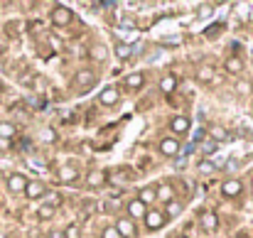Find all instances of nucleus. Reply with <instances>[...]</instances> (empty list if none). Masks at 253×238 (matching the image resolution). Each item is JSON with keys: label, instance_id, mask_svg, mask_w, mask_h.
Instances as JSON below:
<instances>
[{"label": "nucleus", "instance_id": "f257e3e1", "mask_svg": "<svg viewBox=\"0 0 253 238\" xmlns=\"http://www.w3.org/2000/svg\"><path fill=\"white\" fill-rule=\"evenodd\" d=\"M145 228L148 231H160L162 226H165V221H167V216H165V211H160V209H148V214H145Z\"/></svg>", "mask_w": 253, "mask_h": 238}, {"label": "nucleus", "instance_id": "f03ea898", "mask_svg": "<svg viewBox=\"0 0 253 238\" xmlns=\"http://www.w3.org/2000/svg\"><path fill=\"white\" fill-rule=\"evenodd\" d=\"M72 20H74V13H72L67 5H54V10H52V23H54L57 27H67V25H72Z\"/></svg>", "mask_w": 253, "mask_h": 238}, {"label": "nucleus", "instance_id": "7ed1b4c3", "mask_svg": "<svg viewBox=\"0 0 253 238\" xmlns=\"http://www.w3.org/2000/svg\"><path fill=\"white\" fill-rule=\"evenodd\" d=\"M116 231L121 233V238H138V226L128 216H123V218L116 221Z\"/></svg>", "mask_w": 253, "mask_h": 238}, {"label": "nucleus", "instance_id": "20e7f679", "mask_svg": "<svg viewBox=\"0 0 253 238\" xmlns=\"http://www.w3.org/2000/svg\"><path fill=\"white\" fill-rule=\"evenodd\" d=\"M126 211H128V218L130 221H135V218H145V214H148V206L135 196V199H130V201H126Z\"/></svg>", "mask_w": 253, "mask_h": 238}, {"label": "nucleus", "instance_id": "39448f33", "mask_svg": "<svg viewBox=\"0 0 253 238\" xmlns=\"http://www.w3.org/2000/svg\"><path fill=\"white\" fill-rule=\"evenodd\" d=\"M179 150H182V143H179L177 138H162V140H160V152H162L165 157H177Z\"/></svg>", "mask_w": 253, "mask_h": 238}, {"label": "nucleus", "instance_id": "423d86ee", "mask_svg": "<svg viewBox=\"0 0 253 238\" xmlns=\"http://www.w3.org/2000/svg\"><path fill=\"white\" fill-rule=\"evenodd\" d=\"M27 199H45V194H47V184L45 182H40V179H35V182H27V187H25V191H23Z\"/></svg>", "mask_w": 253, "mask_h": 238}, {"label": "nucleus", "instance_id": "0eeeda50", "mask_svg": "<svg viewBox=\"0 0 253 238\" xmlns=\"http://www.w3.org/2000/svg\"><path fill=\"white\" fill-rule=\"evenodd\" d=\"M199 226H202L206 233H214V231L219 228V216H216L211 209H206V211L199 214Z\"/></svg>", "mask_w": 253, "mask_h": 238}, {"label": "nucleus", "instance_id": "6e6552de", "mask_svg": "<svg viewBox=\"0 0 253 238\" xmlns=\"http://www.w3.org/2000/svg\"><path fill=\"white\" fill-rule=\"evenodd\" d=\"M221 194H224L226 199H238V196L243 194V184H241L238 179H226V182L221 184Z\"/></svg>", "mask_w": 253, "mask_h": 238}, {"label": "nucleus", "instance_id": "1a4fd4ad", "mask_svg": "<svg viewBox=\"0 0 253 238\" xmlns=\"http://www.w3.org/2000/svg\"><path fill=\"white\" fill-rule=\"evenodd\" d=\"M27 177L25 174H20V172H13L10 177H8V189L13 191V194H23L25 191V187H27Z\"/></svg>", "mask_w": 253, "mask_h": 238}, {"label": "nucleus", "instance_id": "9d476101", "mask_svg": "<svg viewBox=\"0 0 253 238\" xmlns=\"http://www.w3.org/2000/svg\"><path fill=\"white\" fill-rule=\"evenodd\" d=\"M189 128H192V123H189L187 116H175V118L170 120V130H172L175 135H187Z\"/></svg>", "mask_w": 253, "mask_h": 238}, {"label": "nucleus", "instance_id": "9b49d317", "mask_svg": "<svg viewBox=\"0 0 253 238\" xmlns=\"http://www.w3.org/2000/svg\"><path fill=\"white\" fill-rule=\"evenodd\" d=\"M123 86L130 89V91H140V89L145 86V74H143V71H133V74H128V76L123 79Z\"/></svg>", "mask_w": 253, "mask_h": 238}, {"label": "nucleus", "instance_id": "f8f14e48", "mask_svg": "<svg viewBox=\"0 0 253 238\" xmlns=\"http://www.w3.org/2000/svg\"><path fill=\"white\" fill-rule=\"evenodd\" d=\"M99 101H101L103 106H116V103L121 101V91H118L116 86H106V89L99 94Z\"/></svg>", "mask_w": 253, "mask_h": 238}, {"label": "nucleus", "instance_id": "ddd939ff", "mask_svg": "<svg viewBox=\"0 0 253 238\" xmlns=\"http://www.w3.org/2000/svg\"><path fill=\"white\" fill-rule=\"evenodd\" d=\"M94 81H96V71H91V69H81V71H76V76H74V86H79V89L91 86Z\"/></svg>", "mask_w": 253, "mask_h": 238}, {"label": "nucleus", "instance_id": "4468645a", "mask_svg": "<svg viewBox=\"0 0 253 238\" xmlns=\"http://www.w3.org/2000/svg\"><path fill=\"white\" fill-rule=\"evenodd\" d=\"M116 37H118L121 45H130V47H133V42L138 40V30H135V27H130V30L118 27V30H116Z\"/></svg>", "mask_w": 253, "mask_h": 238}, {"label": "nucleus", "instance_id": "2eb2a0df", "mask_svg": "<svg viewBox=\"0 0 253 238\" xmlns=\"http://www.w3.org/2000/svg\"><path fill=\"white\" fill-rule=\"evenodd\" d=\"M103 182H106V172H103V169H89V174H86V187L99 189Z\"/></svg>", "mask_w": 253, "mask_h": 238}, {"label": "nucleus", "instance_id": "dca6fc26", "mask_svg": "<svg viewBox=\"0 0 253 238\" xmlns=\"http://www.w3.org/2000/svg\"><path fill=\"white\" fill-rule=\"evenodd\" d=\"M155 194H157V201L170 204L175 199V187L172 184H160V187H155Z\"/></svg>", "mask_w": 253, "mask_h": 238}, {"label": "nucleus", "instance_id": "f3484780", "mask_svg": "<svg viewBox=\"0 0 253 238\" xmlns=\"http://www.w3.org/2000/svg\"><path fill=\"white\" fill-rule=\"evenodd\" d=\"M224 69H226L228 74H241V71H243V59H241V57H236V54H231V57H226Z\"/></svg>", "mask_w": 253, "mask_h": 238}, {"label": "nucleus", "instance_id": "a211bd4d", "mask_svg": "<svg viewBox=\"0 0 253 238\" xmlns=\"http://www.w3.org/2000/svg\"><path fill=\"white\" fill-rule=\"evenodd\" d=\"M18 135V125L10 123V120H3L0 123V140H13Z\"/></svg>", "mask_w": 253, "mask_h": 238}, {"label": "nucleus", "instance_id": "6ab92c4d", "mask_svg": "<svg viewBox=\"0 0 253 238\" xmlns=\"http://www.w3.org/2000/svg\"><path fill=\"white\" fill-rule=\"evenodd\" d=\"M177 89V76L175 74H165L162 79H160V91L162 94H172Z\"/></svg>", "mask_w": 253, "mask_h": 238}, {"label": "nucleus", "instance_id": "aec40b11", "mask_svg": "<svg viewBox=\"0 0 253 238\" xmlns=\"http://www.w3.org/2000/svg\"><path fill=\"white\" fill-rule=\"evenodd\" d=\"M138 199L145 204V206H150V204H155L157 201V194H155V187H143L140 189V194H138Z\"/></svg>", "mask_w": 253, "mask_h": 238}, {"label": "nucleus", "instance_id": "412c9836", "mask_svg": "<svg viewBox=\"0 0 253 238\" xmlns=\"http://www.w3.org/2000/svg\"><path fill=\"white\" fill-rule=\"evenodd\" d=\"M209 138H211L214 143H224V140H228V133H226L224 125H211V128H209Z\"/></svg>", "mask_w": 253, "mask_h": 238}, {"label": "nucleus", "instance_id": "4be33fe9", "mask_svg": "<svg viewBox=\"0 0 253 238\" xmlns=\"http://www.w3.org/2000/svg\"><path fill=\"white\" fill-rule=\"evenodd\" d=\"M113 54H116L121 62H126V59H130V54H133V47H130V45H121V42H118V45L113 47Z\"/></svg>", "mask_w": 253, "mask_h": 238}, {"label": "nucleus", "instance_id": "5701e85b", "mask_svg": "<svg viewBox=\"0 0 253 238\" xmlns=\"http://www.w3.org/2000/svg\"><path fill=\"white\" fill-rule=\"evenodd\" d=\"M197 81L211 84V81H214V69H211V67H199V69H197Z\"/></svg>", "mask_w": 253, "mask_h": 238}, {"label": "nucleus", "instance_id": "b1692460", "mask_svg": "<svg viewBox=\"0 0 253 238\" xmlns=\"http://www.w3.org/2000/svg\"><path fill=\"white\" fill-rule=\"evenodd\" d=\"M59 179H62V182H76V179H79V169H74V167H62V169H59Z\"/></svg>", "mask_w": 253, "mask_h": 238}, {"label": "nucleus", "instance_id": "393cba45", "mask_svg": "<svg viewBox=\"0 0 253 238\" xmlns=\"http://www.w3.org/2000/svg\"><path fill=\"white\" fill-rule=\"evenodd\" d=\"M165 209H167V214H165V216H179V214L184 211V204H182L179 199H172L170 204H165Z\"/></svg>", "mask_w": 253, "mask_h": 238}, {"label": "nucleus", "instance_id": "a878e982", "mask_svg": "<svg viewBox=\"0 0 253 238\" xmlns=\"http://www.w3.org/2000/svg\"><path fill=\"white\" fill-rule=\"evenodd\" d=\"M91 57H94V62H106L108 59V49L103 45H94L91 47Z\"/></svg>", "mask_w": 253, "mask_h": 238}, {"label": "nucleus", "instance_id": "bb28decb", "mask_svg": "<svg viewBox=\"0 0 253 238\" xmlns=\"http://www.w3.org/2000/svg\"><path fill=\"white\" fill-rule=\"evenodd\" d=\"M59 201H62V196H59L57 191H47V194H45V206L57 209V206H59Z\"/></svg>", "mask_w": 253, "mask_h": 238}, {"label": "nucleus", "instance_id": "cd10ccee", "mask_svg": "<svg viewBox=\"0 0 253 238\" xmlns=\"http://www.w3.org/2000/svg\"><path fill=\"white\" fill-rule=\"evenodd\" d=\"M54 211H57V209H52V206H45V204H42V206L37 209V216H40L42 221H50V218H54Z\"/></svg>", "mask_w": 253, "mask_h": 238}, {"label": "nucleus", "instance_id": "c85d7f7f", "mask_svg": "<svg viewBox=\"0 0 253 238\" xmlns=\"http://www.w3.org/2000/svg\"><path fill=\"white\" fill-rule=\"evenodd\" d=\"M50 47H52L54 52H64V42H62L57 35H52V37H50Z\"/></svg>", "mask_w": 253, "mask_h": 238}, {"label": "nucleus", "instance_id": "c756f323", "mask_svg": "<svg viewBox=\"0 0 253 238\" xmlns=\"http://www.w3.org/2000/svg\"><path fill=\"white\" fill-rule=\"evenodd\" d=\"M101 238H121V233L116 231V226H106V228L101 231Z\"/></svg>", "mask_w": 253, "mask_h": 238}, {"label": "nucleus", "instance_id": "7c9ffc66", "mask_svg": "<svg viewBox=\"0 0 253 238\" xmlns=\"http://www.w3.org/2000/svg\"><path fill=\"white\" fill-rule=\"evenodd\" d=\"M197 169H199V172H204V174H209V172H214L216 167H214V162H206V160H204V162H199V167H197Z\"/></svg>", "mask_w": 253, "mask_h": 238}, {"label": "nucleus", "instance_id": "2f4dec72", "mask_svg": "<svg viewBox=\"0 0 253 238\" xmlns=\"http://www.w3.org/2000/svg\"><path fill=\"white\" fill-rule=\"evenodd\" d=\"M64 238H79V228H76V226H67Z\"/></svg>", "mask_w": 253, "mask_h": 238}, {"label": "nucleus", "instance_id": "473e14b6", "mask_svg": "<svg viewBox=\"0 0 253 238\" xmlns=\"http://www.w3.org/2000/svg\"><path fill=\"white\" fill-rule=\"evenodd\" d=\"M54 138H57V135H54V130H50V128H47V130H42V140H47V143H52Z\"/></svg>", "mask_w": 253, "mask_h": 238}, {"label": "nucleus", "instance_id": "72a5a7b5", "mask_svg": "<svg viewBox=\"0 0 253 238\" xmlns=\"http://www.w3.org/2000/svg\"><path fill=\"white\" fill-rule=\"evenodd\" d=\"M236 89H238V91H241V94H248V89H251V86H248V84H246V81H241V84H238V86H236Z\"/></svg>", "mask_w": 253, "mask_h": 238}, {"label": "nucleus", "instance_id": "f704fd0d", "mask_svg": "<svg viewBox=\"0 0 253 238\" xmlns=\"http://www.w3.org/2000/svg\"><path fill=\"white\" fill-rule=\"evenodd\" d=\"M47 238H64V231H52Z\"/></svg>", "mask_w": 253, "mask_h": 238}, {"label": "nucleus", "instance_id": "c9c22d12", "mask_svg": "<svg viewBox=\"0 0 253 238\" xmlns=\"http://www.w3.org/2000/svg\"><path fill=\"white\" fill-rule=\"evenodd\" d=\"M5 47H8V45H5V40H3V37H0V54H3V52H5Z\"/></svg>", "mask_w": 253, "mask_h": 238}, {"label": "nucleus", "instance_id": "e433bc0d", "mask_svg": "<svg viewBox=\"0 0 253 238\" xmlns=\"http://www.w3.org/2000/svg\"><path fill=\"white\" fill-rule=\"evenodd\" d=\"M3 86H5V84H3V79H0V91H3Z\"/></svg>", "mask_w": 253, "mask_h": 238}, {"label": "nucleus", "instance_id": "4c0bfd02", "mask_svg": "<svg viewBox=\"0 0 253 238\" xmlns=\"http://www.w3.org/2000/svg\"><path fill=\"white\" fill-rule=\"evenodd\" d=\"M175 238H187V236H175Z\"/></svg>", "mask_w": 253, "mask_h": 238}, {"label": "nucleus", "instance_id": "58836bf2", "mask_svg": "<svg viewBox=\"0 0 253 238\" xmlns=\"http://www.w3.org/2000/svg\"><path fill=\"white\" fill-rule=\"evenodd\" d=\"M251 94H253V86H251Z\"/></svg>", "mask_w": 253, "mask_h": 238}]
</instances>
